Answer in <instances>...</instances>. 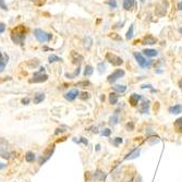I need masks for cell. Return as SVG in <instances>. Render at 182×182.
Wrapping results in <instances>:
<instances>
[{
    "instance_id": "21",
    "label": "cell",
    "mask_w": 182,
    "mask_h": 182,
    "mask_svg": "<svg viewBox=\"0 0 182 182\" xmlns=\"http://www.w3.org/2000/svg\"><path fill=\"white\" fill-rule=\"evenodd\" d=\"M118 122H119V117H118L117 113H115V115L112 117H110V119H109V126L115 127V126L118 124Z\"/></svg>"
},
{
    "instance_id": "15",
    "label": "cell",
    "mask_w": 182,
    "mask_h": 182,
    "mask_svg": "<svg viewBox=\"0 0 182 182\" xmlns=\"http://www.w3.org/2000/svg\"><path fill=\"white\" fill-rule=\"evenodd\" d=\"M148 109H149V100H145L143 101L141 106H140V111L142 112V113H147L148 112Z\"/></svg>"
},
{
    "instance_id": "37",
    "label": "cell",
    "mask_w": 182,
    "mask_h": 182,
    "mask_svg": "<svg viewBox=\"0 0 182 182\" xmlns=\"http://www.w3.org/2000/svg\"><path fill=\"white\" fill-rule=\"evenodd\" d=\"M7 62H8V59L5 61H2L1 63H0V72H2L3 70H5V68H6V64H7Z\"/></svg>"
},
{
    "instance_id": "13",
    "label": "cell",
    "mask_w": 182,
    "mask_h": 182,
    "mask_svg": "<svg viewBox=\"0 0 182 182\" xmlns=\"http://www.w3.org/2000/svg\"><path fill=\"white\" fill-rule=\"evenodd\" d=\"M169 112L172 113V115H179V113H181L182 112V105L177 104V105L170 107V108H169Z\"/></svg>"
},
{
    "instance_id": "6",
    "label": "cell",
    "mask_w": 182,
    "mask_h": 182,
    "mask_svg": "<svg viewBox=\"0 0 182 182\" xmlns=\"http://www.w3.org/2000/svg\"><path fill=\"white\" fill-rule=\"evenodd\" d=\"M48 80V75L44 73V72H35L33 74V77L31 79V83H43V82H46Z\"/></svg>"
},
{
    "instance_id": "25",
    "label": "cell",
    "mask_w": 182,
    "mask_h": 182,
    "mask_svg": "<svg viewBox=\"0 0 182 182\" xmlns=\"http://www.w3.org/2000/svg\"><path fill=\"white\" fill-rule=\"evenodd\" d=\"M71 55H72V58H73V62H81V61L83 60V57L81 55H79V54H77L75 51H72L71 52Z\"/></svg>"
},
{
    "instance_id": "31",
    "label": "cell",
    "mask_w": 182,
    "mask_h": 182,
    "mask_svg": "<svg viewBox=\"0 0 182 182\" xmlns=\"http://www.w3.org/2000/svg\"><path fill=\"white\" fill-rule=\"evenodd\" d=\"M91 46H92V38L86 37V39H85V47H86V49H89Z\"/></svg>"
},
{
    "instance_id": "33",
    "label": "cell",
    "mask_w": 182,
    "mask_h": 182,
    "mask_svg": "<svg viewBox=\"0 0 182 182\" xmlns=\"http://www.w3.org/2000/svg\"><path fill=\"white\" fill-rule=\"evenodd\" d=\"M110 37L112 39H115V40H122V38L117 33H111L110 34Z\"/></svg>"
},
{
    "instance_id": "24",
    "label": "cell",
    "mask_w": 182,
    "mask_h": 182,
    "mask_svg": "<svg viewBox=\"0 0 182 182\" xmlns=\"http://www.w3.org/2000/svg\"><path fill=\"white\" fill-rule=\"evenodd\" d=\"M80 71H81V68L80 66H77V69L74 70V72L72 73V74H69V73H66V77H68V79H74V77H77L79 74H80Z\"/></svg>"
},
{
    "instance_id": "44",
    "label": "cell",
    "mask_w": 182,
    "mask_h": 182,
    "mask_svg": "<svg viewBox=\"0 0 182 182\" xmlns=\"http://www.w3.org/2000/svg\"><path fill=\"white\" fill-rule=\"evenodd\" d=\"M7 59H8V58H7ZM2 61H5V59H3V55H2V52H1V50H0V63H1Z\"/></svg>"
},
{
    "instance_id": "5",
    "label": "cell",
    "mask_w": 182,
    "mask_h": 182,
    "mask_svg": "<svg viewBox=\"0 0 182 182\" xmlns=\"http://www.w3.org/2000/svg\"><path fill=\"white\" fill-rule=\"evenodd\" d=\"M124 74H126V72H124V70H122V69H117V70H115V71L111 73L110 75L108 77V82L109 83H115L116 81H118L119 79H121V77H124Z\"/></svg>"
},
{
    "instance_id": "17",
    "label": "cell",
    "mask_w": 182,
    "mask_h": 182,
    "mask_svg": "<svg viewBox=\"0 0 182 182\" xmlns=\"http://www.w3.org/2000/svg\"><path fill=\"white\" fill-rule=\"evenodd\" d=\"M45 97H46V96H45L44 93H38V94H36L34 96L33 103L34 104H36V105H37V104H40V103L45 99Z\"/></svg>"
},
{
    "instance_id": "47",
    "label": "cell",
    "mask_w": 182,
    "mask_h": 182,
    "mask_svg": "<svg viewBox=\"0 0 182 182\" xmlns=\"http://www.w3.org/2000/svg\"><path fill=\"white\" fill-rule=\"evenodd\" d=\"M142 88H152V85L150 84H147V85H143Z\"/></svg>"
},
{
    "instance_id": "35",
    "label": "cell",
    "mask_w": 182,
    "mask_h": 182,
    "mask_svg": "<svg viewBox=\"0 0 182 182\" xmlns=\"http://www.w3.org/2000/svg\"><path fill=\"white\" fill-rule=\"evenodd\" d=\"M175 126H176L177 128H179V129H182V118H179V119L177 120Z\"/></svg>"
},
{
    "instance_id": "8",
    "label": "cell",
    "mask_w": 182,
    "mask_h": 182,
    "mask_svg": "<svg viewBox=\"0 0 182 182\" xmlns=\"http://www.w3.org/2000/svg\"><path fill=\"white\" fill-rule=\"evenodd\" d=\"M79 95H80L79 89H77V88H73V89H70L68 93H66V94H64V98H66V100H69V101H73V100L75 99Z\"/></svg>"
},
{
    "instance_id": "30",
    "label": "cell",
    "mask_w": 182,
    "mask_h": 182,
    "mask_svg": "<svg viewBox=\"0 0 182 182\" xmlns=\"http://www.w3.org/2000/svg\"><path fill=\"white\" fill-rule=\"evenodd\" d=\"M87 85H91V83L88 81H81L77 84V86H81V87H86Z\"/></svg>"
},
{
    "instance_id": "41",
    "label": "cell",
    "mask_w": 182,
    "mask_h": 182,
    "mask_svg": "<svg viewBox=\"0 0 182 182\" xmlns=\"http://www.w3.org/2000/svg\"><path fill=\"white\" fill-rule=\"evenodd\" d=\"M28 103H30V98H28V97L22 99V104H24V105H28Z\"/></svg>"
},
{
    "instance_id": "27",
    "label": "cell",
    "mask_w": 182,
    "mask_h": 182,
    "mask_svg": "<svg viewBox=\"0 0 182 182\" xmlns=\"http://www.w3.org/2000/svg\"><path fill=\"white\" fill-rule=\"evenodd\" d=\"M97 69H98V72H99L100 74H103V73L106 71V63L104 61L99 62V63L97 64Z\"/></svg>"
},
{
    "instance_id": "11",
    "label": "cell",
    "mask_w": 182,
    "mask_h": 182,
    "mask_svg": "<svg viewBox=\"0 0 182 182\" xmlns=\"http://www.w3.org/2000/svg\"><path fill=\"white\" fill-rule=\"evenodd\" d=\"M135 0H123V9L126 10V11H130V10H132L133 8L135 7Z\"/></svg>"
},
{
    "instance_id": "12",
    "label": "cell",
    "mask_w": 182,
    "mask_h": 182,
    "mask_svg": "<svg viewBox=\"0 0 182 182\" xmlns=\"http://www.w3.org/2000/svg\"><path fill=\"white\" fill-rule=\"evenodd\" d=\"M140 99H142V96L138 94H132L130 96V98H129V101H130V104L132 106H136L138 104V101Z\"/></svg>"
},
{
    "instance_id": "48",
    "label": "cell",
    "mask_w": 182,
    "mask_h": 182,
    "mask_svg": "<svg viewBox=\"0 0 182 182\" xmlns=\"http://www.w3.org/2000/svg\"><path fill=\"white\" fill-rule=\"evenodd\" d=\"M63 131V130H61V129H57V131H56V134H59V133H61Z\"/></svg>"
},
{
    "instance_id": "20",
    "label": "cell",
    "mask_w": 182,
    "mask_h": 182,
    "mask_svg": "<svg viewBox=\"0 0 182 182\" xmlns=\"http://www.w3.org/2000/svg\"><path fill=\"white\" fill-rule=\"evenodd\" d=\"M133 36H134V26H133V24H131L129 30H128L127 35H126V39H127V40H130V39L133 38Z\"/></svg>"
},
{
    "instance_id": "16",
    "label": "cell",
    "mask_w": 182,
    "mask_h": 182,
    "mask_svg": "<svg viewBox=\"0 0 182 182\" xmlns=\"http://www.w3.org/2000/svg\"><path fill=\"white\" fill-rule=\"evenodd\" d=\"M118 99H119V95H118V93L112 92V93L109 94V103H110L111 105H116L117 103H118Z\"/></svg>"
},
{
    "instance_id": "42",
    "label": "cell",
    "mask_w": 182,
    "mask_h": 182,
    "mask_svg": "<svg viewBox=\"0 0 182 182\" xmlns=\"http://www.w3.org/2000/svg\"><path fill=\"white\" fill-rule=\"evenodd\" d=\"M178 10H179V11H182V0L178 3Z\"/></svg>"
},
{
    "instance_id": "22",
    "label": "cell",
    "mask_w": 182,
    "mask_h": 182,
    "mask_svg": "<svg viewBox=\"0 0 182 182\" xmlns=\"http://www.w3.org/2000/svg\"><path fill=\"white\" fill-rule=\"evenodd\" d=\"M94 72V68L91 66V64H87L85 66V70H84V77H91Z\"/></svg>"
},
{
    "instance_id": "34",
    "label": "cell",
    "mask_w": 182,
    "mask_h": 182,
    "mask_svg": "<svg viewBox=\"0 0 182 182\" xmlns=\"http://www.w3.org/2000/svg\"><path fill=\"white\" fill-rule=\"evenodd\" d=\"M122 142H123L122 138H116L115 140H113V144H115L116 146H119V144H121Z\"/></svg>"
},
{
    "instance_id": "19",
    "label": "cell",
    "mask_w": 182,
    "mask_h": 182,
    "mask_svg": "<svg viewBox=\"0 0 182 182\" xmlns=\"http://www.w3.org/2000/svg\"><path fill=\"white\" fill-rule=\"evenodd\" d=\"M113 91L116 92V93H124L126 91H127V86L126 85H120V84H116V85H113Z\"/></svg>"
},
{
    "instance_id": "45",
    "label": "cell",
    "mask_w": 182,
    "mask_h": 182,
    "mask_svg": "<svg viewBox=\"0 0 182 182\" xmlns=\"http://www.w3.org/2000/svg\"><path fill=\"white\" fill-rule=\"evenodd\" d=\"M155 72H156V73H157V74H161V73H163V70H160V69H156V70H155Z\"/></svg>"
},
{
    "instance_id": "51",
    "label": "cell",
    "mask_w": 182,
    "mask_h": 182,
    "mask_svg": "<svg viewBox=\"0 0 182 182\" xmlns=\"http://www.w3.org/2000/svg\"><path fill=\"white\" fill-rule=\"evenodd\" d=\"M179 86H180V88L182 89V80H180V82H179Z\"/></svg>"
},
{
    "instance_id": "39",
    "label": "cell",
    "mask_w": 182,
    "mask_h": 182,
    "mask_svg": "<svg viewBox=\"0 0 182 182\" xmlns=\"http://www.w3.org/2000/svg\"><path fill=\"white\" fill-rule=\"evenodd\" d=\"M123 24H124V22H119L117 23L115 26H112V28H123Z\"/></svg>"
},
{
    "instance_id": "29",
    "label": "cell",
    "mask_w": 182,
    "mask_h": 182,
    "mask_svg": "<svg viewBox=\"0 0 182 182\" xmlns=\"http://www.w3.org/2000/svg\"><path fill=\"white\" fill-rule=\"evenodd\" d=\"M110 134H111V130L108 129V128L104 129L103 132H101V135H103V136H110Z\"/></svg>"
},
{
    "instance_id": "32",
    "label": "cell",
    "mask_w": 182,
    "mask_h": 182,
    "mask_svg": "<svg viewBox=\"0 0 182 182\" xmlns=\"http://www.w3.org/2000/svg\"><path fill=\"white\" fill-rule=\"evenodd\" d=\"M79 97H80V98H81L82 100L88 99V98H89V94H88V93H86V92H83L81 95H79Z\"/></svg>"
},
{
    "instance_id": "40",
    "label": "cell",
    "mask_w": 182,
    "mask_h": 182,
    "mask_svg": "<svg viewBox=\"0 0 182 182\" xmlns=\"http://www.w3.org/2000/svg\"><path fill=\"white\" fill-rule=\"evenodd\" d=\"M0 7L2 8V9H5V10H7L8 8H7V6H6V2L3 1V0H0Z\"/></svg>"
},
{
    "instance_id": "36",
    "label": "cell",
    "mask_w": 182,
    "mask_h": 182,
    "mask_svg": "<svg viewBox=\"0 0 182 182\" xmlns=\"http://www.w3.org/2000/svg\"><path fill=\"white\" fill-rule=\"evenodd\" d=\"M126 128H127L128 131H133V129H134V123H133V122H129Z\"/></svg>"
},
{
    "instance_id": "50",
    "label": "cell",
    "mask_w": 182,
    "mask_h": 182,
    "mask_svg": "<svg viewBox=\"0 0 182 182\" xmlns=\"http://www.w3.org/2000/svg\"><path fill=\"white\" fill-rule=\"evenodd\" d=\"M178 31H179V33L181 34L182 35V26H180V28H179V30H178Z\"/></svg>"
},
{
    "instance_id": "1",
    "label": "cell",
    "mask_w": 182,
    "mask_h": 182,
    "mask_svg": "<svg viewBox=\"0 0 182 182\" xmlns=\"http://www.w3.org/2000/svg\"><path fill=\"white\" fill-rule=\"evenodd\" d=\"M26 28H24L23 25H19L17 28H14L12 30L11 33V39L14 44L21 45L25 39L26 36Z\"/></svg>"
},
{
    "instance_id": "9",
    "label": "cell",
    "mask_w": 182,
    "mask_h": 182,
    "mask_svg": "<svg viewBox=\"0 0 182 182\" xmlns=\"http://www.w3.org/2000/svg\"><path fill=\"white\" fill-rule=\"evenodd\" d=\"M146 58H155L158 56V50L154 49V48H145L143 49V52H142Z\"/></svg>"
},
{
    "instance_id": "2",
    "label": "cell",
    "mask_w": 182,
    "mask_h": 182,
    "mask_svg": "<svg viewBox=\"0 0 182 182\" xmlns=\"http://www.w3.org/2000/svg\"><path fill=\"white\" fill-rule=\"evenodd\" d=\"M133 57H134L135 61L138 62V64L142 69H150V66L153 64V60H148L142 52L135 51V52H133Z\"/></svg>"
},
{
    "instance_id": "10",
    "label": "cell",
    "mask_w": 182,
    "mask_h": 182,
    "mask_svg": "<svg viewBox=\"0 0 182 182\" xmlns=\"http://www.w3.org/2000/svg\"><path fill=\"white\" fill-rule=\"evenodd\" d=\"M157 43V38L154 37L153 35H146L143 39H142V44L144 45H154Z\"/></svg>"
},
{
    "instance_id": "23",
    "label": "cell",
    "mask_w": 182,
    "mask_h": 182,
    "mask_svg": "<svg viewBox=\"0 0 182 182\" xmlns=\"http://www.w3.org/2000/svg\"><path fill=\"white\" fill-rule=\"evenodd\" d=\"M138 155H140V149H134L133 152H131L130 154L127 155V157H126V159H134V158H136Z\"/></svg>"
},
{
    "instance_id": "49",
    "label": "cell",
    "mask_w": 182,
    "mask_h": 182,
    "mask_svg": "<svg viewBox=\"0 0 182 182\" xmlns=\"http://www.w3.org/2000/svg\"><path fill=\"white\" fill-rule=\"evenodd\" d=\"M100 149V145L98 144V145H96V150H99Z\"/></svg>"
},
{
    "instance_id": "7",
    "label": "cell",
    "mask_w": 182,
    "mask_h": 182,
    "mask_svg": "<svg viewBox=\"0 0 182 182\" xmlns=\"http://www.w3.org/2000/svg\"><path fill=\"white\" fill-rule=\"evenodd\" d=\"M54 150H55V145H50L48 148L45 149L42 158L39 159V165H43L45 161H47V160L49 159L50 157H51V155H52V153H54Z\"/></svg>"
},
{
    "instance_id": "14",
    "label": "cell",
    "mask_w": 182,
    "mask_h": 182,
    "mask_svg": "<svg viewBox=\"0 0 182 182\" xmlns=\"http://www.w3.org/2000/svg\"><path fill=\"white\" fill-rule=\"evenodd\" d=\"M105 177H106L105 173H104V172H103L101 170H99V169H98V170H96L94 172V176H93V178H94L96 181H103V180L105 179Z\"/></svg>"
},
{
    "instance_id": "26",
    "label": "cell",
    "mask_w": 182,
    "mask_h": 182,
    "mask_svg": "<svg viewBox=\"0 0 182 182\" xmlns=\"http://www.w3.org/2000/svg\"><path fill=\"white\" fill-rule=\"evenodd\" d=\"M48 61H49L50 63H54V62H58V61H62L60 57H58V56L56 55H50L48 57Z\"/></svg>"
},
{
    "instance_id": "18",
    "label": "cell",
    "mask_w": 182,
    "mask_h": 182,
    "mask_svg": "<svg viewBox=\"0 0 182 182\" xmlns=\"http://www.w3.org/2000/svg\"><path fill=\"white\" fill-rule=\"evenodd\" d=\"M35 159H36V155L33 152H28L25 154V160L28 163H33V161H35Z\"/></svg>"
},
{
    "instance_id": "38",
    "label": "cell",
    "mask_w": 182,
    "mask_h": 182,
    "mask_svg": "<svg viewBox=\"0 0 182 182\" xmlns=\"http://www.w3.org/2000/svg\"><path fill=\"white\" fill-rule=\"evenodd\" d=\"M6 31V24L5 23H0V34L3 33Z\"/></svg>"
},
{
    "instance_id": "43",
    "label": "cell",
    "mask_w": 182,
    "mask_h": 182,
    "mask_svg": "<svg viewBox=\"0 0 182 182\" xmlns=\"http://www.w3.org/2000/svg\"><path fill=\"white\" fill-rule=\"evenodd\" d=\"M81 142H82L84 145H87L88 144V142H87V140H85L84 138H81Z\"/></svg>"
},
{
    "instance_id": "3",
    "label": "cell",
    "mask_w": 182,
    "mask_h": 182,
    "mask_svg": "<svg viewBox=\"0 0 182 182\" xmlns=\"http://www.w3.org/2000/svg\"><path fill=\"white\" fill-rule=\"evenodd\" d=\"M34 36L36 37V39L39 43H46V42H50L52 38V35L50 33H47L40 28H36L34 30Z\"/></svg>"
},
{
    "instance_id": "46",
    "label": "cell",
    "mask_w": 182,
    "mask_h": 182,
    "mask_svg": "<svg viewBox=\"0 0 182 182\" xmlns=\"http://www.w3.org/2000/svg\"><path fill=\"white\" fill-rule=\"evenodd\" d=\"M6 166H7L6 164H2V163H0V170H2V169L6 167Z\"/></svg>"
},
{
    "instance_id": "4",
    "label": "cell",
    "mask_w": 182,
    "mask_h": 182,
    "mask_svg": "<svg viewBox=\"0 0 182 182\" xmlns=\"http://www.w3.org/2000/svg\"><path fill=\"white\" fill-rule=\"evenodd\" d=\"M106 60L108 61L109 63H111L112 66H120L121 64H123V59L119 56L115 55L112 52H107L106 54Z\"/></svg>"
},
{
    "instance_id": "52",
    "label": "cell",
    "mask_w": 182,
    "mask_h": 182,
    "mask_svg": "<svg viewBox=\"0 0 182 182\" xmlns=\"http://www.w3.org/2000/svg\"><path fill=\"white\" fill-rule=\"evenodd\" d=\"M140 1H141V2H145V0H140Z\"/></svg>"
},
{
    "instance_id": "28",
    "label": "cell",
    "mask_w": 182,
    "mask_h": 182,
    "mask_svg": "<svg viewBox=\"0 0 182 182\" xmlns=\"http://www.w3.org/2000/svg\"><path fill=\"white\" fill-rule=\"evenodd\" d=\"M108 7L110 8V9H116L117 7H118V2H117V0H107V2H106Z\"/></svg>"
}]
</instances>
